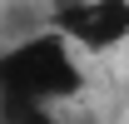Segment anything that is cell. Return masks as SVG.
<instances>
[{
	"instance_id": "obj_3",
	"label": "cell",
	"mask_w": 129,
	"mask_h": 124,
	"mask_svg": "<svg viewBox=\"0 0 129 124\" xmlns=\"http://www.w3.org/2000/svg\"><path fill=\"white\" fill-rule=\"evenodd\" d=\"M55 109H60V104L25 99V94H5V124H60Z\"/></svg>"
},
{
	"instance_id": "obj_4",
	"label": "cell",
	"mask_w": 129,
	"mask_h": 124,
	"mask_svg": "<svg viewBox=\"0 0 129 124\" xmlns=\"http://www.w3.org/2000/svg\"><path fill=\"white\" fill-rule=\"evenodd\" d=\"M124 55H129V45H124Z\"/></svg>"
},
{
	"instance_id": "obj_1",
	"label": "cell",
	"mask_w": 129,
	"mask_h": 124,
	"mask_svg": "<svg viewBox=\"0 0 129 124\" xmlns=\"http://www.w3.org/2000/svg\"><path fill=\"white\" fill-rule=\"evenodd\" d=\"M84 50L70 40L64 30L45 25L10 40L0 55V84L5 94H25V99H45V104H70L84 89V70H80Z\"/></svg>"
},
{
	"instance_id": "obj_2",
	"label": "cell",
	"mask_w": 129,
	"mask_h": 124,
	"mask_svg": "<svg viewBox=\"0 0 129 124\" xmlns=\"http://www.w3.org/2000/svg\"><path fill=\"white\" fill-rule=\"evenodd\" d=\"M45 25L64 30L84 55H109L129 45V0H50Z\"/></svg>"
}]
</instances>
